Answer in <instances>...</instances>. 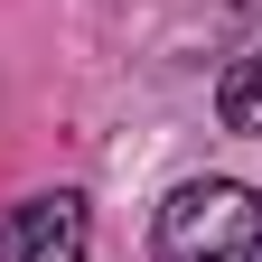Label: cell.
I'll return each instance as SVG.
<instances>
[{"instance_id": "1", "label": "cell", "mask_w": 262, "mask_h": 262, "mask_svg": "<svg viewBox=\"0 0 262 262\" xmlns=\"http://www.w3.org/2000/svg\"><path fill=\"white\" fill-rule=\"evenodd\" d=\"M159 262H253L262 253V196L244 178H178L150 215Z\"/></svg>"}, {"instance_id": "2", "label": "cell", "mask_w": 262, "mask_h": 262, "mask_svg": "<svg viewBox=\"0 0 262 262\" xmlns=\"http://www.w3.org/2000/svg\"><path fill=\"white\" fill-rule=\"evenodd\" d=\"M84 253H94V215L75 187L0 206V262H84Z\"/></svg>"}, {"instance_id": "3", "label": "cell", "mask_w": 262, "mask_h": 262, "mask_svg": "<svg viewBox=\"0 0 262 262\" xmlns=\"http://www.w3.org/2000/svg\"><path fill=\"white\" fill-rule=\"evenodd\" d=\"M215 113H225V131H253V141H262V47L225 66V84H215Z\"/></svg>"}, {"instance_id": "4", "label": "cell", "mask_w": 262, "mask_h": 262, "mask_svg": "<svg viewBox=\"0 0 262 262\" xmlns=\"http://www.w3.org/2000/svg\"><path fill=\"white\" fill-rule=\"evenodd\" d=\"M225 10H244V19H262V0H225Z\"/></svg>"}]
</instances>
